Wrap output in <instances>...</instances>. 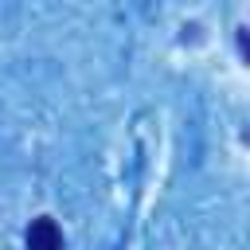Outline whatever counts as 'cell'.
I'll return each instance as SVG.
<instances>
[{"instance_id":"7a4b0ae2","label":"cell","mask_w":250,"mask_h":250,"mask_svg":"<svg viewBox=\"0 0 250 250\" xmlns=\"http://www.w3.org/2000/svg\"><path fill=\"white\" fill-rule=\"evenodd\" d=\"M238 43H242V55H246V62H250V27L238 31Z\"/></svg>"},{"instance_id":"6da1fadb","label":"cell","mask_w":250,"mask_h":250,"mask_svg":"<svg viewBox=\"0 0 250 250\" xmlns=\"http://www.w3.org/2000/svg\"><path fill=\"white\" fill-rule=\"evenodd\" d=\"M23 246H27V250H62V230H59V223H55L51 215L31 219V227H27V234H23Z\"/></svg>"}]
</instances>
